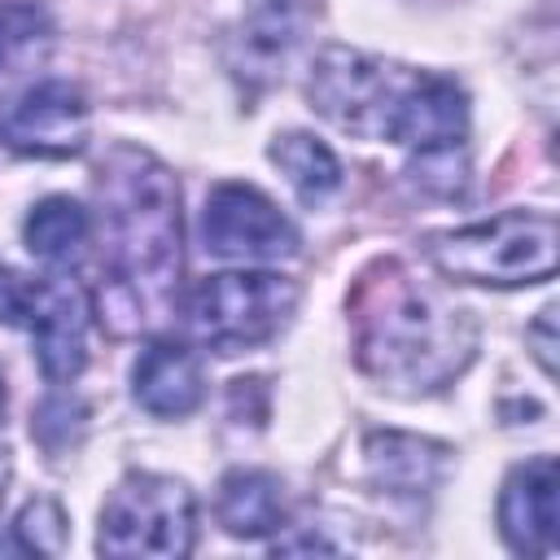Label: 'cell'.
Wrapping results in <instances>:
<instances>
[{
	"mask_svg": "<svg viewBox=\"0 0 560 560\" xmlns=\"http://www.w3.org/2000/svg\"><path fill=\"white\" fill-rule=\"evenodd\" d=\"M96 201L105 228L101 328L114 337L153 332L171 319L184 271L179 184L149 149L114 144L96 171Z\"/></svg>",
	"mask_w": 560,
	"mask_h": 560,
	"instance_id": "obj_1",
	"label": "cell"
},
{
	"mask_svg": "<svg viewBox=\"0 0 560 560\" xmlns=\"http://www.w3.org/2000/svg\"><path fill=\"white\" fill-rule=\"evenodd\" d=\"M350 324L359 368L402 394L442 389L477 350L472 315L442 289L416 280L402 262H376L359 276Z\"/></svg>",
	"mask_w": 560,
	"mask_h": 560,
	"instance_id": "obj_2",
	"label": "cell"
},
{
	"mask_svg": "<svg viewBox=\"0 0 560 560\" xmlns=\"http://www.w3.org/2000/svg\"><path fill=\"white\" fill-rule=\"evenodd\" d=\"M306 92L328 122L368 140L433 153L455 149L468 136V96L455 79L407 70L359 48H324Z\"/></svg>",
	"mask_w": 560,
	"mask_h": 560,
	"instance_id": "obj_3",
	"label": "cell"
},
{
	"mask_svg": "<svg viewBox=\"0 0 560 560\" xmlns=\"http://www.w3.org/2000/svg\"><path fill=\"white\" fill-rule=\"evenodd\" d=\"M429 258L446 280L459 284H542L556 271V214L551 210H503L494 219L438 232Z\"/></svg>",
	"mask_w": 560,
	"mask_h": 560,
	"instance_id": "obj_4",
	"label": "cell"
},
{
	"mask_svg": "<svg viewBox=\"0 0 560 560\" xmlns=\"http://www.w3.org/2000/svg\"><path fill=\"white\" fill-rule=\"evenodd\" d=\"M105 556H188L197 547V499L179 477L127 472L101 508Z\"/></svg>",
	"mask_w": 560,
	"mask_h": 560,
	"instance_id": "obj_5",
	"label": "cell"
},
{
	"mask_svg": "<svg viewBox=\"0 0 560 560\" xmlns=\"http://www.w3.org/2000/svg\"><path fill=\"white\" fill-rule=\"evenodd\" d=\"M298 306V284L276 271H223L206 276L188 298V324L201 346L241 354L271 341Z\"/></svg>",
	"mask_w": 560,
	"mask_h": 560,
	"instance_id": "obj_6",
	"label": "cell"
},
{
	"mask_svg": "<svg viewBox=\"0 0 560 560\" xmlns=\"http://www.w3.org/2000/svg\"><path fill=\"white\" fill-rule=\"evenodd\" d=\"M201 241L219 258H293L298 228L254 184H214L201 210Z\"/></svg>",
	"mask_w": 560,
	"mask_h": 560,
	"instance_id": "obj_7",
	"label": "cell"
},
{
	"mask_svg": "<svg viewBox=\"0 0 560 560\" xmlns=\"http://www.w3.org/2000/svg\"><path fill=\"white\" fill-rule=\"evenodd\" d=\"M92 136V109L83 92L66 79H44L26 88L0 114V140L22 158H74Z\"/></svg>",
	"mask_w": 560,
	"mask_h": 560,
	"instance_id": "obj_8",
	"label": "cell"
},
{
	"mask_svg": "<svg viewBox=\"0 0 560 560\" xmlns=\"http://www.w3.org/2000/svg\"><path fill=\"white\" fill-rule=\"evenodd\" d=\"M22 328L35 337L39 372L61 385L74 381L88 363V293L70 276H44L26 284Z\"/></svg>",
	"mask_w": 560,
	"mask_h": 560,
	"instance_id": "obj_9",
	"label": "cell"
},
{
	"mask_svg": "<svg viewBox=\"0 0 560 560\" xmlns=\"http://www.w3.org/2000/svg\"><path fill=\"white\" fill-rule=\"evenodd\" d=\"M499 529L516 556L556 551V459L538 455L508 472L499 490Z\"/></svg>",
	"mask_w": 560,
	"mask_h": 560,
	"instance_id": "obj_10",
	"label": "cell"
},
{
	"mask_svg": "<svg viewBox=\"0 0 560 560\" xmlns=\"http://www.w3.org/2000/svg\"><path fill=\"white\" fill-rule=\"evenodd\" d=\"M298 35H302L298 0H254V9L245 13L232 39V74L249 88H267L289 61Z\"/></svg>",
	"mask_w": 560,
	"mask_h": 560,
	"instance_id": "obj_11",
	"label": "cell"
},
{
	"mask_svg": "<svg viewBox=\"0 0 560 560\" xmlns=\"http://www.w3.org/2000/svg\"><path fill=\"white\" fill-rule=\"evenodd\" d=\"M131 394L149 416H188L206 394L201 359L184 341H153L131 368Z\"/></svg>",
	"mask_w": 560,
	"mask_h": 560,
	"instance_id": "obj_12",
	"label": "cell"
},
{
	"mask_svg": "<svg viewBox=\"0 0 560 560\" xmlns=\"http://www.w3.org/2000/svg\"><path fill=\"white\" fill-rule=\"evenodd\" d=\"M368 468L389 494H429L446 468V446L411 433H372Z\"/></svg>",
	"mask_w": 560,
	"mask_h": 560,
	"instance_id": "obj_13",
	"label": "cell"
},
{
	"mask_svg": "<svg viewBox=\"0 0 560 560\" xmlns=\"http://www.w3.org/2000/svg\"><path fill=\"white\" fill-rule=\"evenodd\" d=\"M214 512H219V525L232 538H267L284 521L280 481L271 472H262V468H232L219 481Z\"/></svg>",
	"mask_w": 560,
	"mask_h": 560,
	"instance_id": "obj_14",
	"label": "cell"
},
{
	"mask_svg": "<svg viewBox=\"0 0 560 560\" xmlns=\"http://www.w3.org/2000/svg\"><path fill=\"white\" fill-rule=\"evenodd\" d=\"M22 236H26V249H31L39 262H48V267H57V271H74V267L88 258L92 219H88V210H83L79 201H70V197H44V201L31 210Z\"/></svg>",
	"mask_w": 560,
	"mask_h": 560,
	"instance_id": "obj_15",
	"label": "cell"
},
{
	"mask_svg": "<svg viewBox=\"0 0 560 560\" xmlns=\"http://www.w3.org/2000/svg\"><path fill=\"white\" fill-rule=\"evenodd\" d=\"M271 162L289 175L293 192H298L306 206H319V201H328V197L341 188V162H337V153H332L324 140L306 136V131H284V136H276Z\"/></svg>",
	"mask_w": 560,
	"mask_h": 560,
	"instance_id": "obj_16",
	"label": "cell"
},
{
	"mask_svg": "<svg viewBox=\"0 0 560 560\" xmlns=\"http://www.w3.org/2000/svg\"><path fill=\"white\" fill-rule=\"evenodd\" d=\"M48 13L31 0H0V66H9L13 57H22L26 48H35L39 39H48Z\"/></svg>",
	"mask_w": 560,
	"mask_h": 560,
	"instance_id": "obj_17",
	"label": "cell"
},
{
	"mask_svg": "<svg viewBox=\"0 0 560 560\" xmlns=\"http://www.w3.org/2000/svg\"><path fill=\"white\" fill-rule=\"evenodd\" d=\"M13 529H18V538L31 547V551H61V542H66V516H61V508L52 503V499H35V503H26L22 508V516L13 521Z\"/></svg>",
	"mask_w": 560,
	"mask_h": 560,
	"instance_id": "obj_18",
	"label": "cell"
},
{
	"mask_svg": "<svg viewBox=\"0 0 560 560\" xmlns=\"http://www.w3.org/2000/svg\"><path fill=\"white\" fill-rule=\"evenodd\" d=\"M525 341L534 346L538 368L551 376V372H556V311H551V306H547V311H538V319H534V328L525 332Z\"/></svg>",
	"mask_w": 560,
	"mask_h": 560,
	"instance_id": "obj_19",
	"label": "cell"
},
{
	"mask_svg": "<svg viewBox=\"0 0 560 560\" xmlns=\"http://www.w3.org/2000/svg\"><path fill=\"white\" fill-rule=\"evenodd\" d=\"M26 284H31V280H18V276L0 262V319H4V324H22V315H26Z\"/></svg>",
	"mask_w": 560,
	"mask_h": 560,
	"instance_id": "obj_20",
	"label": "cell"
},
{
	"mask_svg": "<svg viewBox=\"0 0 560 560\" xmlns=\"http://www.w3.org/2000/svg\"><path fill=\"white\" fill-rule=\"evenodd\" d=\"M271 551H332V542H324L319 534L315 538H276Z\"/></svg>",
	"mask_w": 560,
	"mask_h": 560,
	"instance_id": "obj_21",
	"label": "cell"
},
{
	"mask_svg": "<svg viewBox=\"0 0 560 560\" xmlns=\"http://www.w3.org/2000/svg\"><path fill=\"white\" fill-rule=\"evenodd\" d=\"M9 490V438H4V381H0V503Z\"/></svg>",
	"mask_w": 560,
	"mask_h": 560,
	"instance_id": "obj_22",
	"label": "cell"
}]
</instances>
